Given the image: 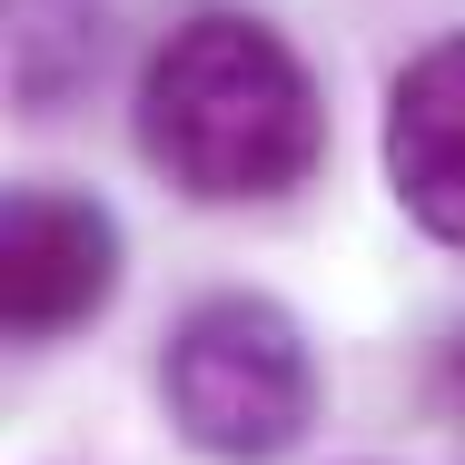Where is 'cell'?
Returning a JSON list of instances; mask_svg holds the SVG:
<instances>
[{
  "label": "cell",
  "mask_w": 465,
  "mask_h": 465,
  "mask_svg": "<svg viewBox=\"0 0 465 465\" xmlns=\"http://www.w3.org/2000/svg\"><path fill=\"white\" fill-rule=\"evenodd\" d=\"M446 406H456V416H465V337H456V347H446Z\"/></svg>",
  "instance_id": "5b68a950"
},
{
  "label": "cell",
  "mask_w": 465,
  "mask_h": 465,
  "mask_svg": "<svg viewBox=\"0 0 465 465\" xmlns=\"http://www.w3.org/2000/svg\"><path fill=\"white\" fill-rule=\"evenodd\" d=\"M129 139L188 208H268L327 169V90L258 10H188L129 90Z\"/></svg>",
  "instance_id": "6da1fadb"
},
{
  "label": "cell",
  "mask_w": 465,
  "mask_h": 465,
  "mask_svg": "<svg viewBox=\"0 0 465 465\" xmlns=\"http://www.w3.org/2000/svg\"><path fill=\"white\" fill-rule=\"evenodd\" d=\"M119 218L70 179H20L10 218H0V317L20 347H60L119 297Z\"/></svg>",
  "instance_id": "3957f363"
},
{
  "label": "cell",
  "mask_w": 465,
  "mask_h": 465,
  "mask_svg": "<svg viewBox=\"0 0 465 465\" xmlns=\"http://www.w3.org/2000/svg\"><path fill=\"white\" fill-rule=\"evenodd\" d=\"M376 159H386L396 208H406L436 248H465V30H436V40L386 80Z\"/></svg>",
  "instance_id": "277c9868"
},
{
  "label": "cell",
  "mask_w": 465,
  "mask_h": 465,
  "mask_svg": "<svg viewBox=\"0 0 465 465\" xmlns=\"http://www.w3.org/2000/svg\"><path fill=\"white\" fill-rule=\"evenodd\" d=\"M159 406L188 456L208 465H287L327 416V367L307 327L258 287H218L169 317L159 347Z\"/></svg>",
  "instance_id": "7a4b0ae2"
}]
</instances>
